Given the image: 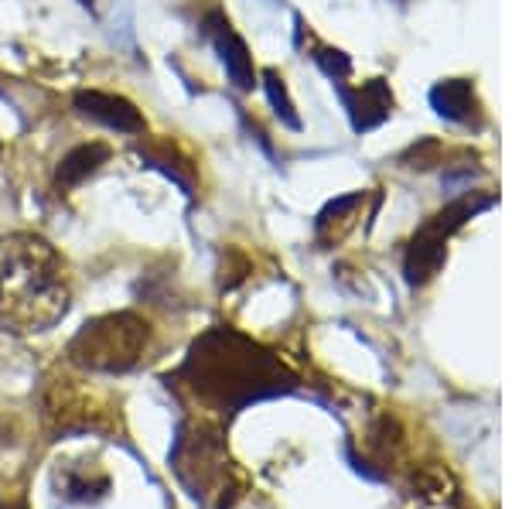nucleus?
Returning a JSON list of instances; mask_svg holds the SVG:
<instances>
[{
    "instance_id": "1",
    "label": "nucleus",
    "mask_w": 512,
    "mask_h": 509,
    "mask_svg": "<svg viewBox=\"0 0 512 509\" xmlns=\"http://www.w3.org/2000/svg\"><path fill=\"white\" fill-rule=\"evenodd\" d=\"M168 387L188 393L209 410H239L291 390L294 376L274 352L256 346L236 328L216 325L192 342L185 363L168 376Z\"/></svg>"
},
{
    "instance_id": "2",
    "label": "nucleus",
    "mask_w": 512,
    "mask_h": 509,
    "mask_svg": "<svg viewBox=\"0 0 512 509\" xmlns=\"http://www.w3.org/2000/svg\"><path fill=\"white\" fill-rule=\"evenodd\" d=\"M72 287L52 243L31 233L0 240V325L14 335H38L69 311Z\"/></svg>"
},
{
    "instance_id": "3",
    "label": "nucleus",
    "mask_w": 512,
    "mask_h": 509,
    "mask_svg": "<svg viewBox=\"0 0 512 509\" xmlns=\"http://www.w3.org/2000/svg\"><path fill=\"white\" fill-rule=\"evenodd\" d=\"M151 342V325L134 311H113L86 322L69 342V363L86 373H127Z\"/></svg>"
},
{
    "instance_id": "4",
    "label": "nucleus",
    "mask_w": 512,
    "mask_h": 509,
    "mask_svg": "<svg viewBox=\"0 0 512 509\" xmlns=\"http://www.w3.org/2000/svg\"><path fill=\"white\" fill-rule=\"evenodd\" d=\"M41 417L52 434H117L120 407L110 393L69 373H55L41 387Z\"/></svg>"
},
{
    "instance_id": "5",
    "label": "nucleus",
    "mask_w": 512,
    "mask_h": 509,
    "mask_svg": "<svg viewBox=\"0 0 512 509\" xmlns=\"http://www.w3.org/2000/svg\"><path fill=\"white\" fill-rule=\"evenodd\" d=\"M171 465L181 486L192 492L195 499L219 496L216 509H229L236 503L239 486L229 482V465H226V448L216 428L202 421L181 424L175 451H171Z\"/></svg>"
},
{
    "instance_id": "6",
    "label": "nucleus",
    "mask_w": 512,
    "mask_h": 509,
    "mask_svg": "<svg viewBox=\"0 0 512 509\" xmlns=\"http://www.w3.org/2000/svg\"><path fill=\"white\" fill-rule=\"evenodd\" d=\"M489 202H454L451 209H444L441 216H434V223H427L420 233L414 236V243H410L407 250V281L410 284H424L431 281L437 274V267H441L444 260V243H448V236L465 223L468 216H475L478 209H485Z\"/></svg>"
},
{
    "instance_id": "7",
    "label": "nucleus",
    "mask_w": 512,
    "mask_h": 509,
    "mask_svg": "<svg viewBox=\"0 0 512 509\" xmlns=\"http://www.w3.org/2000/svg\"><path fill=\"white\" fill-rule=\"evenodd\" d=\"M72 106H76L79 117L96 120L110 130H120V134H144V113L137 110L127 96L117 93H99V89H79L72 96Z\"/></svg>"
},
{
    "instance_id": "8",
    "label": "nucleus",
    "mask_w": 512,
    "mask_h": 509,
    "mask_svg": "<svg viewBox=\"0 0 512 509\" xmlns=\"http://www.w3.org/2000/svg\"><path fill=\"white\" fill-rule=\"evenodd\" d=\"M205 31H209L212 45H216L222 65H226V76L236 89H253L256 86V69H253V55L246 48V41L236 35L233 24L226 21L222 11H209L205 14Z\"/></svg>"
},
{
    "instance_id": "9",
    "label": "nucleus",
    "mask_w": 512,
    "mask_h": 509,
    "mask_svg": "<svg viewBox=\"0 0 512 509\" xmlns=\"http://www.w3.org/2000/svg\"><path fill=\"white\" fill-rule=\"evenodd\" d=\"M55 489L69 503H96V499H103L110 492V475L96 469L93 462H59Z\"/></svg>"
},
{
    "instance_id": "10",
    "label": "nucleus",
    "mask_w": 512,
    "mask_h": 509,
    "mask_svg": "<svg viewBox=\"0 0 512 509\" xmlns=\"http://www.w3.org/2000/svg\"><path fill=\"white\" fill-rule=\"evenodd\" d=\"M342 96H345V106H349L352 127L359 130V134L362 130L379 127V123L390 117V110H393V96H390V89H386L383 79L366 82V86L355 89V93L342 89Z\"/></svg>"
},
{
    "instance_id": "11",
    "label": "nucleus",
    "mask_w": 512,
    "mask_h": 509,
    "mask_svg": "<svg viewBox=\"0 0 512 509\" xmlns=\"http://www.w3.org/2000/svg\"><path fill=\"white\" fill-rule=\"evenodd\" d=\"M106 161H110V147L99 144V141L72 147V151L59 161V168H55V185H59L62 192H69V188L86 182L89 175H96Z\"/></svg>"
},
{
    "instance_id": "12",
    "label": "nucleus",
    "mask_w": 512,
    "mask_h": 509,
    "mask_svg": "<svg viewBox=\"0 0 512 509\" xmlns=\"http://www.w3.org/2000/svg\"><path fill=\"white\" fill-rule=\"evenodd\" d=\"M431 103H434V110L441 113V117L458 120V123L472 120V113H475V93H472V86H468V82H461V79H451V82L434 86L431 89Z\"/></svg>"
},
{
    "instance_id": "13",
    "label": "nucleus",
    "mask_w": 512,
    "mask_h": 509,
    "mask_svg": "<svg viewBox=\"0 0 512 509\" xmlns=\"http://www.w3.org/2000/svg\"><path fill=\"white\" fill-rule=\"evenodd\" d=\"M137 151H140V158L151 164V168L164 171L171 182L185 188V195H192V188H195V182H192L195 164H188L185 158H178L175 147H168V144H140Z\"/></svg>"
},
{
    "instance_id": "14",
    "label": "nucleus",
    "mask_w": 512,
    "mask_h": 509,
    "mask_svg": "<svg viewBox=\"0 0 512 509\" xmlns=\"http://www.w3.org/2000/svg\"><path fill=\"white\" fill-rule=\"evenodd\" d=\"M263 86H267V96H270V103H274L277 117L284 120L291 130L301 127V117H297V113H294V103H291V96H287L284 79H280L274 69H267V72H263Z\"/></svg>"
},
{
    "instance_id": "15",
    "label": "nucleus",
    "mask_w": 512,
    "mask_h": 509,
    "mask_svg": "<svg viewBox=\"0 0 512 509\" xmlns=\"http://www.w3.org/2000/svg\"><path fill=\"white\" fill-rule=\"evenodd\" d=\"M318 62H321V69H325L335 82H342L345 76H349V69H352L349 55L335 52V48H321V52H318Z\"/></svg>"
}]
</instances>
